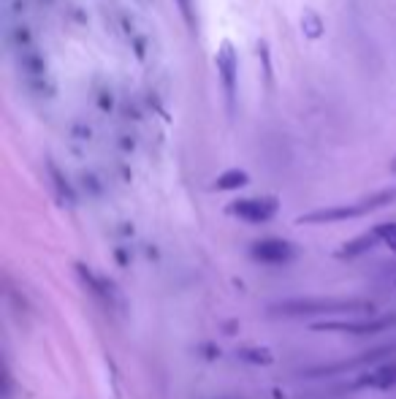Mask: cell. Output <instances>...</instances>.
<instances>
[{"mask_svg":"<svg viewBox=\"0 0 396 399\" xmlns=\"http://www.w3.org/2000/svg\"><path fill=\"white\" fill-rule=\"evenodd\" d=\"M250 256L260 263H269V266H282V263H291L296 258V250L288 239H277V237H266L258 242L250 244Z\"/></svg>","mask_w":396,"mask_h":399,"instance_id":"obj_5","label":"cell"},{"mask_svg":"<svg viewBox=\"0 0 396 399\" xmlns=\"http://www.w3.org/2000/svg\"><path fill=\"white\" fill-rule=\"evenodd\" d=\"M396 201V188H383V191H375L372 196H366L356 204H340V207H320L312 209V212H304L296 218V223H307V226H320V223H342V220H353V218H364L375 209H383L388 204Z\"/></svg>","mask_w":396,"mask_h":399,"instance_id":"obj_2","label":"cell"},{"mask_svg":"<svg viewBox=\"0 0 396 399\" xmlns=\"http://www.w3.org/2000/svg\"><path fill=\"white\" fill-rule=\"evenodd\" d=\"M8 44H11L14 49H19V54L30 52V47H33V33H30V28L19 22L17 28L8 33Z\"/></svg>","mask_w":396,"mask_h":399,"instance_id":"obj_16","label":"cell"},{"mask_svg":"<svg viewBox=\"0 0 396 399\" xmlns=\"http://www.w3.org/2000/svg\"><path fill=\"white\" fill-rule=\"evenodd\" d=\"M215 71H217V79L223 87V98L228 114H234L236 101H239V54L234 49L231 41H223L215 52Z\"/></svg>","mask_w":396,"mask_h":399,"instance_id":"obj_3","label":"cell"},{"mask_svg":"<svg viewBox=\"0 0 396 399\" xmlns=\"http://www.w3.org/2000/svg\"><path fill=\"white\" fill-rule=\"evenodd\" d=\"M375 302L361 296H296L282 299L269 307L275 318H304V315H347V313H372Z\"/></svg>","mask_w":396,"mask_h":399,"instance_id":"obj_1","label":"cell"},{"mask_svg":"<svg viewBox=\"0 0 396 399\" xmlns=\"http://www.w3.org/2000/svg\"><path fill=\"white\" fill-rule=\"evenodd\" d=\"M394 347H375V350H366L361 356H356V359H350V362H334V364H323V367H312L310 378H318V375H340V372H356V369H361V367H375L385 356V353H391Z\"/></svg>","mask_w":396,"mask_h":399,"instance_id":"obj_7","label":"cell"},{"mask_svg":"<svg viewBox=\"0 0 396 399\" xmlns=\"http://www.w3.org/2000/svg\"><path fill=\"white\" fill-rule=\"evenodd\" d=\"M375 231H378L380 242L388 244L391 253H396V223H380V226H375Z\"/></svg>","mask_w":396,"mask_h":399,"instance_id":"obj_17","label":"cell"},{"mask_svg":"<svg viewBox=\"0 0 396 399\" xmlns=\"http://www.w3.org/2000/svg\"><path fill=\"white\" fill-rule=\"evenodd\" d=\"M236 356H239L241 362L256 364V367H269L272 362H275V356H272L269 347H239Z\"/></svg>","mask_w":396,"mask_h":399,"instance_id":"obj_14","label":"cell"},{"mask_svg":"<svg viewBox=\"0 0 396 399\" xmlns=\"http://www.w3.org/2000/svg\"><path fill=\"white\" fill-rule=\"evenodd\" d=\"M225 212L244 220V223H269V220H275L277 212H280V201L275 196H253V198L231 201L225 207Z\"/></svg>","mask_w":396,"mask_h":399,"instance_id":"obj_4","label":"cell"},{"mask_svg":"<svg viewBox=\"0 0 396 399\" xmlns=\"http://www.w3.org/2000/svg\"><path fill=\"white\" fill-rule=\"evenodd\" d=\"M76 275H79V280L85 282L87 291L95 296L104 307H114V304H120V296H117V288H114V282H112V280L95 275L92 269H87L85 263H76Z\"/></svg>","mask_w":396,"mask_h":399,"instance_id":"obj_8","label":"cell"},{"mask_svg":"<svg viewBox=\"0 0 396 399\" xmlns=\"http://www.w3.org/2000/svg\"><path fill=\"white\" fill-rule=\"evenodd\" d=\"M353 386L356 388H372V391H391L396 386V362L369 367L366 372H361L356 378Z\"/></svg>","mask_w":396,"mask_h":399,"instance_id":"obj_9","label":"cell"},{"mask_svg":"<svg viewBox=\"0 0 396 399\" xmlns=\"http://www.w3.org/2000/svg\"><path fill=\"white\" fill-rule=\"evenodd\" d=\"M19 69L25 79H44L47 76V60L38 52H22L19 54Z\"/></svg>","mask_w":396,"mask_h":399,"instance_id":"obj_11","label":"cell"},{"mask_svg":"<svg viewBox=\"0 0 396 399\" xmlns=\"http://www.w3.org/2000/svg\"><path fill=\"white\" fill-rule=\"evenodd\" d=\"M244 185H250V174L244 172V169H225L215 179V191H239Z\"/></svg>","mask_w":396,"mask_h":399,"instance_id":"obj_12","label":"cell"},{"mask_svg":"<svg viewBox=\"0 0 396 399\" xmlns=\"http://www.w3.org/2000/svg\"><path fill=\"white\" fill-rule=\"evenodd\" d=\"M396 326V315H383V318H364V321H326L315 323V331H344V334H378Z\"/></svg>","mask_w":396,"mask_h":399,"instance_id":"obj_6","label":"cell"},{"mask_svg":"<svg viewBox=\"0 0 396 399\" xmlns=\"http://www.w3.org/2000/svg\"><path fill=\"white\" fill-rule=\"evenodd\" d=\"M391 172L396 174V157H394V160H391Z\"/></svg>","mask_w":396,"mask_h":399,"instance_id":"obj_20","label":"cell"},{"mask_svg":"<svg viewBox=\"0 0 396 399\" xmlns=\"http://www.w3.org/2000/svg\"><path fill=\"white\" fill-rule=\"evenodd\" d=\"M49 177H52V185H54V191H57V196H60V201L73 207V201H76V196H73V188H71L68 179H66V177L60 174V169H57L54 163H49Z\"/></svg>","mask_w":396,"mask_h":399,"instance_id":"obj_15","label":"cell"},{"mask_svg":"<svg viewBox=\"0 0 396 399\" xmlns=\"http://www.w3.org/2000/svg\"><path fill=\"white\" fill-rule=\"evenodd\" d=\"M380 242L378 231L372 228V231H366V234H361V237H356V239H350V242H344L340 250H337V258L340 261H353L359 258V256H364V253H369L375 244Z\"/></svg>","mask_w":396,"mask_h":399,"instance_id":"obj_10","label":"cell"},{"mask_svg":"<svg viewBox=\"0 0 396 399\" xmlns=\"http://www.w3.org/2000/svg\"><path fill=\"white\" fill-rule=\"evenodd\" d=\"M258 54H260V63H263V73H266V85L272 87L275 71H272V60H269V44H266V41H258Z\"/></svg>","mask_w":396,"mask_h":399,"instance_id":"obj_18","label":"cell"},{"mask_svg":"<svg viewBox=\"0 0 396 399\" xmlns=\"http://www.w3.org/2000/svg\"><path fill=\"white\" fill-rule=\"evenodd\" d=\"M176 6H179V11H182L185 22L193 28V17H196V11H193V0H176Z\"/></svg>","mask_w":396,"mask_h":399,"instance_id":"obj_19","label":"cell"},{"mask_svg":"<svg viewBox=\"0 0 396 399\" xmlns=\"http://www.w3.org/2000/svg\"><path fill=\"white\" fill-rule=\"evenodd\" d=\"M301 33H304V38H310V41H318V38H323V33H326V22H323V17L315 8H304L301 11Z\"/></svg>","mask_w":396,"mask_h":399,"instance_id":"obj_13","label":"cell"}]
</instances>
